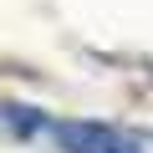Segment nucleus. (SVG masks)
<instances>
[{
	"instance_id": "f257e3e1",
	"label": "nucleus",
	"mask_w": 153,
	"mask_h": 153,
	"mask_svg": "<svg viewBox=\"0 0 153 153\" xmlns=\"http://www.w3.org/2000/svg\"><path fill=\"white\" fill-rule=\"evenodd\" d=\"M56 143L66 153H133V143L107 123H56Z\"/></svg>"
},
{
	"instance_id": "f03ea898",
	"label": "nucleus",
	"mask_w": 153,
	"mask_h": 153,
	"mask_svg": "<svg viewBox=\"0 0 153 153\" xmlns=\"http://www.w3.org/2000/svg\"><path fill=\"white\" fill-rule=\"evenodd\" d=\"M5 123H10V133H21V138H31V133H36V112H31V107H21V102H5Z\"/></svg>"
}]
</instances>
